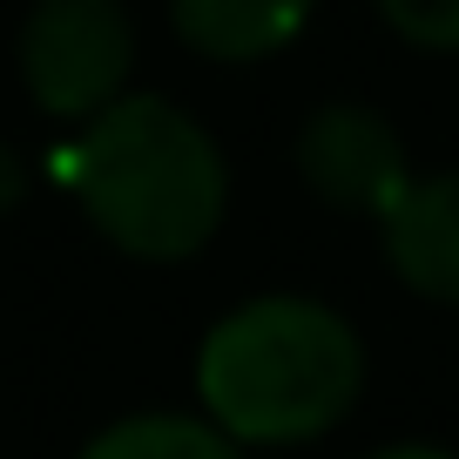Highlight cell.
<instances>
[{"label":"cell","mask_w":459,"mask_h":459,"mask_svg":"<svg viewBox=\"0 0 459 459\" xmlns=\"http://www.w3.org/2000/svg\"><path fill=\"white\" fill-rule=\"evenodd\" d=\"M169 21L183 34V48H196L203 61H271L311 21V0H169Z\"/></svg>","instance_id":"cell-6"},{"label":"cell","mask_w":459,"mask_h":459,"mask_svg":"<svg viewBox=\"0 0 459 459\" xmlns=\"http://www.w3.org/2000/svg\"><path fill=\"white\" fill-rule=\"evenodd\" d=\"M68 183L101 237L149 264L196 257L230 203L216 135L162 95H122L88 115L68 149Z\"/></svg>","instance_id":"cell-2"},{"label":"cell","mask_w":459,"mask_h":459,"mask_svg":"<svg viewBox=\"0 0 459 459\" xmlns=\"http://www.w3.org/2000/svg\"><path fill=\"white\" fill-rule=\"evenodd\" d=\"M365 392V344L351 317L317 298H250L216 317L196 351L203 419L237 446H311Z\"/></svg>","instance_id":"cell-1"},{"label":"cell","mask_w":459,"mask_h":459,"mask_svg":"<svg viewBox=\"0 0 459 459\" xmlns=\"http://www.w3.org/2000/svg\"><path fill=\"white\" fill-rule=\"evenodd\" d=\"M135 68V21L122 0H34L21 28V82L55 122H88L122 101Z\"/></svg>","instance_id":"cell-3"},{"label":"cell","mask_w":459,"mask_h":459,"mask_svg":"<svg viewBox=\"0 0 459 459\" xmlns=\"http://www.w3.org/2000/svg\"><path fill=\"white\" fill-rule=\"evenodd\" d=\"M298 176L311 196H325L331 210H351V216H385L399 203V189L412 183L399 129L378 108H359V101H331L304 122Z\"/></svg>","instance_id":"cell-4"},{"label":"cell","mask_w":459,"mask_h":459,"mask_svg":"<svg viewBox=\"0 0 459 459\" xmlns=\"http://www.w3.org/2000/svg\"><path fill=\"white\" fill-rule=\"evenodd\" d=\"M385 264L405 290L432 304H459V169L412 176L385 216Z\"/></svg>","instance_id":"cell-5"},{"label":"cell","mask_w":459,"mask_h":459,"mask_svg":"<svg viewBox=\"0 0 459 459\" xmlns=\"http://www.w3.org/2000/svg\"><path fill=\"white\" fill-rule=\"evenodd\" d=\"M21 183H28V176H21V162H14V149H0V210H7V203L21 196Z\"/></svg>","instance_id":"cell-10"},{"label":"cell","mask_w":459,"mask_h":459,"mask_svg":"<svg viewBox=\"0 0 459 459\" xmlns=\"http://www.w3.org/2000/svg\"><path fill=\"white\" fill-rule=\"evenodd\" d=\"M82 459H244V446L223 426L189 412H135L82 446Z\"/></svg>","instance_id":"cell-7"},{"label":"cell","mask_w":459,"mask_h":459,"mask_svg":"<svg viewBox=\"0 0 459 459\" xmlns=\"http://www.w3.org/2000/svg\"><path fill=\"white\" fill-rule=\"evenodd\" d=\"M378 14L399 41L432 48V55H459V0H378Z\"/></svg>","instance_id":"cell-8"},{"label":"cell","mask_w":459,"mask_h":459,"mask_svg":"<svg viewBox=\"0 0 459 459\" xmlns=\"http://www.w3.org/2000/svg\"><path fill=\"white\" fill-rule=\"evenodd\" d=\"M365 459H459V453H446V446H432V439H399V446H378V453H365Z\"/></svg>","instance_id":"cell-9"}]
</instances>
